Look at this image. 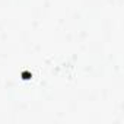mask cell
I'll return each instance as SVG.
<instances>
[{
  "mask_svg": "<svg viewBox=\"0 0 124 124\" xmlns=\"http://www.w3.org/2000/svg\"><path fill=\"white\" fill-rule=\"evenodd\" d=\"M22 76H23V79H28V78H29L31 75H29L28 72H23V73H22Z\"/></svg>",
  "mask_w": 124,
  "mask_h": 124,
  "instance_id": "obj_1",
  "label": "cell"
}]
</instances>
